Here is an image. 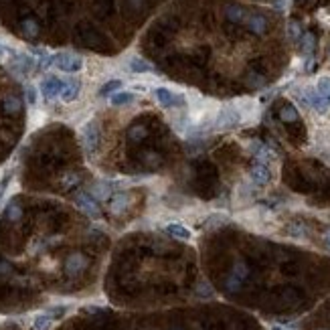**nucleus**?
<instances>
[{
    "instance_id": "f257e3e1",
    "label": "nucleus",
    "mask_w": 330,
    "mask_h": 330,
    "mask_svg": "<svg viewBox=\"0 0 330 330\" xmlns=\"http://www.w3.org/2000/svg\"><path fill=\"white\" fill-rule=\"evenodd\" d=\"M215 124V130H231V128H237L241 124V111L233 106H225L219 110L217 117L213 119Z\"/></svg>"
},
{
    "instance_id": "f03ea898",
    "label": "nucleus",
    "mask_w": 330,
    "mask_h": 330,
    "mask_svg": "<svg viewBox=\"0 0 330 330\" xmlns=\"http://www.w3.org/2000/svg\"><path fill=\"white\" fill-rule=\"evenodd\" d=\"M154 98L162 108H183L185 106V96L176 94L168 87H156L154 89Z\"/></svg>"
},
{
    "instance_id": "7ed1b4c3",
    "label": "nucleus",
    "mask_w": 330,
    "mask_h": 330,
    "mask_svg": "<svg viewBox=\"0 0 330 330\" xmlns=\"http://www.w3.org/2000/svg\"><path fill=\"white\" fill-rule=\"evenodd\" d=\"M53 63L65 73H75L83 67V59L77 55H71V53H59L53 57Z\"/></svg>"
},
{
    "instance_id": "20e7f679",
    "label": "nucleus",
    "mask_w": 330,
    "mask_h": 330,
    "mask_svg": "<svg viewBox=\"0 0 330 330\" xmlns=\"http://www.w3.org/2000/svg\"><path fill=\"white\" fill-rule=\"evenodd\" d=\"M63 83L65 81H61L59 77H45L43 81H41V92H43V96L47 98V100H55L57 96H61V92H63Z\"/></svg>"
},
{
    "instance_id": "39448f33",
    "label": "nucleus",
    "mask_w": 330,
    "mask_h": 330,
    "mask_svg": "<svg viewBox=\"0 0 330 330\" xmlns=\"http://www.w3.org/2000/svg\"><path fill=\"white\" fill-rule=\"evenodd\" d=\"M83 142H85V150L89 154H94L98 150V144H100V130L96 126V122H89L83 130Z\"/></svg>"
},
{
    "instance_id": "423d86ee",
    "label": "nucleus",
    "mask_w": 330,
    "mask_h": 330,
    "mask_svg": "<svg viewBox=\"0 0 330 330\" xmlns=\"http://www.w3.org/2000/svg\"><path fill=\"white\" fill-rule=\"evenodd\" d=\"M249 176H251V181H253V185H267L269 183V178H272V172H269V168L263 164V162H259V164H255L253 168H251V172H249Z\"/></svg>"
},
{
    "instance_id": "0eeeda50",
    "label": "nucleus",
    "mask_w": 330,
    "mask_h": 330,
    "mask_svg": "<svg viewBox=\"0 0 330 330\" xmlns=\"http://www.w3.org/2000/svg\"><path fill=\"white\" fill-rule=\"evenodd\" d=\"M79 92H81V83L77 79H69L63 83V92H61V100L63 102H75L79 98Z\"/></svg>"
},
{
    "instance_id": "6e6552de",
    "label": "nucleus",
    "mask_w": 330,
    "mask_h": 330,
    "mask_svg": "<svg viewBox=\"0 0 330 330\" xmlns=\"http://www.w3.org/2000/svg\"><path fill=\"white\" fill-rule=\"evenodd\" d=\"M75 203H77V205L83 209L85 213H89V215H98V213H100L98 203L92 199V195H85V193H81V195H77Z\"/></svg>"
},
{
    "instance_id": "1a4fd4ad",
    "label": "nucleus",
    "mask_w": 330,
    "mask_h": 330,
    "mask_svg": "<svg viewBox=\"0 0 330 330\" xmlns=\"http://www.w3.org/2000/svg\"><path fill=\"white\" fill-rule=\"evenodd\" d=\"M164 231L170 235V237H176V239H183V241H187V239H191V231L181 225V223H170L164 227Z\"/></svg>"
},
{
    "instance_id": "9d476101",
    "label": "nucleus",
    "mask_w": 330,
    "mask_h": 330,
    "mask_svg": "<svg viewBox=\"0 0 330 330\" xmlns=\"http://www.w3.org/2000/svg\"><path fill=\"white\" fill-rule=\"evenodd\" d=\"M128 67H130V71H134V73H150V71H154V67L150 65L146 59H142V57H132L130 63H128Z\"/></svg>"
},
{
    "instance_id": "9b49d317",
    "label": "nucleus",
    "mask_w": 330,
    "mask_h": 330,
    "mask_svg": "<svg viewBox=\"0 0 330 330\" xmlns=\"http://www.w3.org/2000/svg\"><path fill=\"white\" fill-rule=\"evenodd\" d=\"M247 26L251 28L255 35H261V33H265L267 20H265V16H261V14H253V16L247 18Z\"/></svg>"
},
{
    "instance_id": "f8f14e48",
    "label": "nucleus",
    "mask_w": 330,
    "mask_h": 330,
    "mask_svg": "<svg viewBox=\"0 0 330 330\" xmlns=\"http://www.w3.org/2000/svg\"><path fill=\"white\" fill-rule=\"evenodd\" d=\"M251 150H253L255 156H257L261 162H267V160H274V158H276V152H274V150H272V148H267V146H263V144H253Z\"/></svg>"
},
{
    "instance_id": "ddd939ff",
    "label": "nucleus",
    "mask_w": 330,
    "mask_h": 330,
    "mask_svg": "<svg viewBox=\"0 0 330 330\" xmlns=\"http://www.w3.org/2000/svg\"><path fill=\"white\" fill-rule=\"evenodd\" d=\"M314 89H316V94L330 106V77H320Z\"/></svg>"
},
{
    "instance_id": "4468645a",
    "label": "nucleus",
    "mask_w": 330,
    "mask_h": 330,
    "mask_svg": "<svg viewBox=\"0 0 330 330\" xmlns=\"http://www.w3.org/2000/svg\"><path fill=\"white\" fill-rule=\"evenodd\" d=\"M65 267H67V274H79L81 269L85 267V259L81 257V255H71L69 259H67V263H65Z\"/></svg>"
},
{
    "instance_id": "2eb2a0df",
    "label": "nucleus",
    "mask_w": 330,
    "mask_h": 330,
    "mask_svg": "<svg viewBox=\"0 0 330 330\" xmlns=\"http://www.w3.org/2000/svg\"><path fill=\"white\" fill-rule=\"evenodd\" d=\"M134 102V94H130V92H119V94H115L113 98H111V104L113 106H128V104H132Z\"/></svg>"
},
{
    "instance_id": "dca6fc26",
    "label": "nucleus",
    "mask_w": 330,
    "mask_h": 330,
    "mask_svg": "<svg viewBox=\"0 0 330 330\" xmlns=\"http://www.w3.org/2000/svg\"><path fill=\"white\" fill-rule=\"evenodd\" d=\"M124 83L122 81H119V79H113V81H108L102 89H100V96L102 98H106V96H110V94H113L115 92V89H119V87H122Z\"/></svg>"
},
{
    "instance_id": "f3484780",
    "label": "nucleus",
    "mask_w": 330,
    "mask_h": 330,
    "mask_svg": "<svg viewBox=\"0 0 330 330\" xmlns=\"http://www.w3.org/2000/svg\"><path fill=\"white\" fill-rule=\"evenodd\" d=\"M2 108H4L6 113H16V111L22 108V104H20V100H16V98H6L4 104H2Z\"/></svg>"
},
{
    "instance_id": "a211bd4d",
    "label": "nucleus",
    "mask_w": 330,
    "mask_h": 330,
    "mask_svg": "<svg viewBox=\"0 0 330 330\" xmlns=\"http://www.w3.org/2000/svg\"><path fill=\"white\" fill-rule=\"evenodd\" d=\"M227 18L233 20V22H239V20L245 18V10L239 8V6H229V8H227Z\"/></svg>"
},
{
    "instance_id": "6ab92c4d",
    "label": "nucleus",
    "mask_w": 330,
    "mask_h": 330,
    "mask_svg": "<svg viewBox=\"0 0 330 330\" xmlns=\"http://www.w3.org/2000/svg\"><path fill=\"white\" fill-rule=\"evenodd\" d=\"M280 117L284 119V122H294V119H298V111H296V108L288 106V108H284V110H282Z\"/></svg>"
},
{
    "instance_id": "aec40b11",
    "label": "nucleus",
    "mask_w": 330,
    "mask_h": 330,
    "mask_svg": "<svg viewBox=\"0 0 330 330\" xmlns=\"http://www.w3.org/2000/svg\"><path fill=\"white\" fill-rule=\"evenodd\" d=\"M51 322H53L51 316H39V318L35 320V328H37V330H47V328L51 326Z\"/></svg>"
},
{
    "instance_id": "412c9836",
    "label": "nucleus",
    "mask_w": 330,
    "mask_h": 330,
    "mask_svg": "<svg viewBox=\"0 0 330 330\" xmlns=\"http://www.w3.org/2000/svg\"><path fill=\"white\" fill-rule=\"evenodd\" d=\"M247 276V267L243 263H237L235 265V272H233V278H237L239 282H243V278Z\"/></svg>"
},
{
    "instance_id": "4be33fe9",
    "label": "nucleus",
    "mask_w": 330,
    "mask_h": 330,
    "mask_svg": "<svg viewBox=\"0 0 330 330\" xmlns=\"http://www.w3.org/2000/svg\"><path fill=\"white\" fill-rule=\"evenodd\" d=\"M227 221V217L225 215H213L211 219L207 221V227H219V225H223Z\"/></svg>"
},
{
    "instance_id": "5701e85b",
    "label": "nucleus",
    "mask_w": 330,
    "mask_h": 330,
    "mask_svg": "<svg viewBox=\"0 0 330 330\" xmlns=\"http://www.w3.org/2000/svg\"><path fill=\"white\" fill-rule=\"evenodd\" d=\"M22 28H24V33H26L28 37L37 35V24H35L33 20H24V22H22Z\"/></svg>"
},
{
    "instance_id": "b1692460",
    "label": "nucleus",
    "mask_w": 330,
    "mask_h": 330,
    "mask_svg": "<svg viewBox=\"0 0 330 330\" xmlns=\"http://www.w3.org/2000/svg\"><path fill=\"white\" fill-rule=\"evenodd\" d=\"M288 33H290V37H292V39H300V37H302V33H300V26H298L296 22H290V26H288Z\"/></svg>"
},
{
    "instance_id": "393cba45",
    "label": "nucleus",
    "mask_w": 330,
    "mask_h": 330,
    "mask_svg": "<svg viewBox=\"0 0 330 330\" xmlns=\"http://www.w3.org/2000/svg\"><path fill=\"white\" fill-rule=\"evenodd\" d=\"M290 235H294V237H304V235H306V229H304L302 225H292V227H290Z\"/></svg>"
},
{
    "instance_id": "a878e982",
    "label": "nucleus",
    "mask_w": 330,
    "mask_h": 330,
    "mask_svg": "<svg viewBox=\"0 0 330 330\" xmlns=\"http://www.w3.org/2000/svg\"><path fill=\"white\" fill-rule=\"evenodd\" d=\"M312 49H314V37L304 35V53H312Z\"/></svg>"
},
{
    "instance_id": "bb28decb",
    "label": "nucleus",
    "mask_w": 330,
    "mask_h": 330,
    "mask_svg": "<svg viewBox=\"0 0 330 330\" xmlns=\"http://www.w3.org/2000/svg\"><path fill=\"white\" fill-rule=\"evenodd\" d=\"M8 217H10L12 221H16V219L20 217V209H18V205H14V203H12V205L8 207Z\"/></svg>"
},
{
    "instance_id": "cd10ccee",
    "label": "nucleus",
    "mask_w": 330,
    "mask_h": 330,
    "mask_svg": "<svg viewBox=\"0 0 330 330\" xmlns=\"http://www.w3.org/2000/svg\"><path fill=\"white\" fill-rule=\"evenodd\" d=\"M26 98H28V104H35V102H37L35 87H26Z\"/></svg>"
},
{
    "instance_id": "c85d7f7f",
    "label": "nucleus",
    "mask_w": 330,
    "mask_h": 330,
    "mask_svg": "<svg viewBox=\"0 0 330 330\" xmlns=\"http://www.w3.org/2000/svg\"><path fill=\"white\" fill-rule=\"evenodd\" d=\"M324 243H326V247L330 249V229H328V231L324 233Z\"/></svg>"
},
{
    "instance_id": "c756f323",
    "label": "nucleus",
    "mask_w": 330,
    "mask_h": 330,
    "mask_svg": "<svg viewBox=\"0 0 330 330\" xmlns=\"http://www.w3.org/2000/svg\"><path fill=\"white\" fill-rule=\"evenodd\" d=\"M144 134H146L144 130H134V132H132V136H144Z\"/></svg>"
}]
</instances>
